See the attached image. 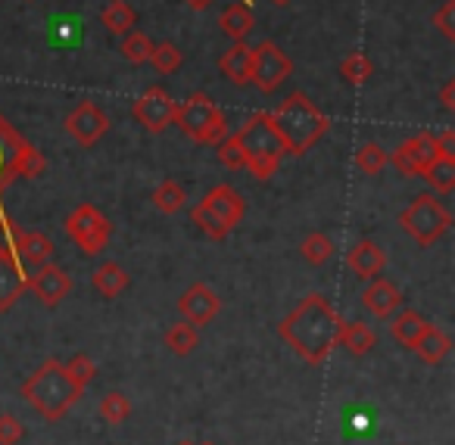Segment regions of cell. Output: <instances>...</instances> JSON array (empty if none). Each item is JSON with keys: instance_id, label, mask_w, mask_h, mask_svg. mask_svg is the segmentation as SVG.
Listing matches in <instances>:
<instances>
[{"instance_id": "cell-30", "label": "cell", "mask_w": 455, "mask_h": 445, "mask_svg": "<svg viewBox=\"0 0 455 445\" xmlns=\"http://www.w3.org/2000/svg\"><path fill=\"white\" fill-rule=\"evenodd\" d=\"M340 75H343V82H347V84L362 88V84L371 82L374 66H371V60H368L365 53H349V57L340 63Z\"/></svg>"}, {"instance_id": "cell-6", "label": "cell", "mask_w": 455, "mask_h": 445, "mask_svg": "<svg viewBox=\"0 0 455 445\" xmlns=\"http://www.w3.org/2000/svg\"><path fill=\"white\" fill-rule=\"evenodd\" d=\"M172 125L181 128L194 144H219V140L228 138L225 115L206 94H190L181 107H175Z\"/></svg>"}, {"instance_id": "cell-17", "label": "cell", "mask_w": 455, "mask_h": 445, "mask_svg": "<svg viewBox=\"0 0 455 445\" xmlns=\"http://www.w3.org/2000/svg\"><path fill=\"white\" fill-rule=\"evenodd\" d=\"M362 306H365L374 318L387 321L393 312H399V306H403V293H399L396 283L387 281V277H371V283H368L365 293H362Z\"/></svg>"}, {"instance_id": "cell-20", "label": "cell", "mask_w": 455, "mask_h": 445, "mask_svg": "<svg viewBox=\"0 0 455 445\" xmlns=\"http://www.w3.org/2000/svg\"><path fill=\"white\" fill-rule=\"evenodd\" d=\"M250 63H253V47L243 44V41H235L231 51L221 53L219 69L228 82L235 84V88H247L250 84Z\"/></svg>"}, {"instance_id": "cell-37", "label": "cell", "mask_w": 455, "mask_h": 445, "mask_svg": "<svg viewBox=\"0 0 455 445\" xmlns=\"http://www.w3.org/2000/svg\"><path fill=\"white\" fill-rule=\"evenodd\" d=\"M63 364H66V370H69V377L78 383V386L88 389L91 383H94V377H97V364L91 362V355H84V352H78V355H72L69 362H63Z\"/></svg>"}, {"instance_id": "cell-12", "label": "cell", "mask_w": 455, "mask_h": 445, "mask_svg": "<svg viewBox=\"0 0 455 445\" xmlns=\"http://www.w3.org/2000/svg\"><path fill=\"white\" fill-rule=\"evenodd\" d=\"M175 107L178 103L172 100L163 88H147L144 94L134 100V119L150 134H163L165 128L172 125V119H175Z\"/></svg>"}, {"instance_id": "cell-25", "label": "cell", "mask_w": 455, "mask_h": 445, "mask_svg": "<svg viewBox=\"0 0 455 445\" xmlns=\"http://www.w3.org/2000/svg\"><path fill=\"white\" fill-rule=\"evenodd\" d=\"M219 26H221V32H225L231 41H243L250 32H253V26H256L253 10H250L247 4H231V7L221 13Z\"/></svg>"}, {"instance_id": "cell-13", "label": "cell", "mask_w": 455, "mask_h": 445, "mask_svg": "<svg viewBox=\"0 0 455 445\" xmlns=\"http://www.w3.org/2000/svg\"><path fill=\"white\" fill-rule=\"evenodd\" d=\"M178 312H181V318L188 321V324L206 327V324H212L215 314L221 312V299L206 283H190L181 293V299H178Z\"/></svg>"}, {"instance_id": "cell-26", "label": "cell", "mask_w": 455, "mask_h": 445, "mask_svg": "<svg viewBox=\"0 0 455 445\" xmlns=\"http://www.w3.org/2000/svg\"><path fill=\"white\" fill-rule=\"evenodd\" d=\"M196 343H200V333H196L194 324H188V321H175V324H169V330H165V349L172 352V355H190V352L196 349Z\"/></svg>"}, {"instance_id": "cell-38", "label": "cell", "mask_w": 455, "mask_h": 445, "mask_svg": "<svg viewBox=\"0 0 455 445\" xmlns=\"http://www.w3.org/2000/svg\"><path fill=\"white\" fill-rule=\"evenodd\" d=\"M219 163L225 165V169H231V171H237V169H243V156H241V147H237V140L231 138V134H228L225 140H219Z\"/></svg>"}, {"instance_id": "cell-22", "label": "cell", "mask_w": 455, "mask_h": 445, "mask_svg": "<svg viewBox=\"0 0 455 445\" xmlns=\"http://www.w3.org/2000/svg\"><path fill=\"white\" fill-rule=\"evenodd\" d=\"M374 330L368 324H362V321H340V333H337V343H343V349L349 352V355L362 358L368 355V352L374 349Z\"/></svg>"}, {"instance_id": "cell-40", "label": "cell", "mask_w": 455, "mask_h": 445, "mask_svg": "<svg viewBox=\"0 0 455 445\" xmlns=\"http://www.w3.org/2000/svg\"><path fill=\"white\" fill-rule=\"evenodd\" d=\"M434 26L443 32L446 41H455V0H446L434 16Z\"/></svg>"}, {"instance_id": "cell-39", "label": "cell", "mask_w": 455, "mask_h": 445, "mask_svg": "<svg viewBox=\"0 0 455 445\" xmlns=\"http://www.w3.org/2000/svg\"><path fill=\"white\" fill-rule=\"evenodd\" d=\"M26 436V426L13 414H0V445H20Z\"/></svg>"}, {"instance_id": "cell-24", "label": "cell", "mask_w": 455, "mask_h": 445, "mask_svg": "<svg viewBox=\"0 0 455 445\" xmlns=\"http://www.w3.org/2000/svg\"><path fill=\"white\" fill-rule=\"evenodd\" d=\"M91 283H94V290L103 296V299H116V296L125 293L128 274H125V268H122L119 262H103V265H97Z\"/></svg>"}, {"instance_id": "cell-2", "label": "cell", "mask_w": 455, "mask_h": 445, "mask_svg": "<svg viewBox=\"0 0 455 445\" xmlns=\"http://www.w3.org/2000/svg\"><path fill=\"white\" fill-rule=\"evenodd\" d=\"M84 395V386H78L69 377L63 362L57 358H47L38 370H32L26 383H22V399L47 420V424H57L66 414L72 411L78 399Z\"/></svg>"}, {"instance_id": "cell-36", "label": "cell", "mask_w": 455, "mask_h": 445, "mask_svg": "<svg viewBox=\"0 0 455 445\" xmlns=\"http://www.w3.org/2000/svg\"><path fill=\"white\" fill-rule=\"evenodd\" d=\"M355 165H359L365 175H380L387 165V153L380 144H374V140H368L365 147H362L359 153H355Z\"/></svg>"}, {"instance_id": "cell-7", "label": "cell", "mask_w": 455, "mask_h": 445, "mask_svg": "<svg viewBox=\"0 0 455 445\" xmlns=\"http://www.w3.org/2000/svg\"><path fill=\"white\" fill-rule=\"evenodd\" d=\"M452 225V212L436 196L421 194L399 212V227L415 240L418 246H430L443 237Z\"/></svg>"}, {"instance_id": "cell-45", "label": "cell", "mask_w": 455, "mask_h": 445, "mask_svg": "<svg viewBox=\"0 0 455 445\" xmlns=\"http://www.w3.org/2000/svg\"><path fill=\"white\" fill-rule=\"evenodd\" d=\"M275 7H287V4H291V0H272Z\"/></svg>"}, {"instance_id": "cell-5", "label": "cell", "mask_w": 455, "mask_h": 445, "mask_svg": "<svg viewBox=\"0 0 455 445\" xmlns=\"http://www.w3.org/2000/svg\"><path fill=\"white\" fill-rule=\"evenodd\" d=\"M47 159L35 144H28L4 115H0V194L16 178H38L44 175Z\"/></svg>"}, {"instance_id": "cell-14", "label": "cell", "mask_w": 455, "mask_h": 445, "mask_svg": "<svg viewBox=\"0 0 455 445\" xmlns=\"http://www.w3.org/2000/svg\"><path fill=\"white\" fill-rule=\"evenodd\" d=\"M28 290H32L47 308H57L60 302L72 293V277L66 274L60 265L44 262V265H38V271H35L32 277H28Z\"/></svg>"}, {"instance_id": "cell-9", "label": "cell", "mask_w": 455, "mask_h": 445, "mask_svg": "<svg viewBox=\"0 0 455 445\" xmlns=\"http://www.w3.org/2000/svg\"><path fill=\"white\" fill-rule=\"evenodd\" d=\"M293 75V63L284 51H281L275 41H262L253 47V63H250V84L262 91V94H272L281 88V82Z\"/></svg>"}, {"instance_id": "cell-34", "label": "cell", "mask_w": 455, "mask_h": 445, "mask_svg": "<svg viewBox=\"0 0 455 445\" xmlns=\"http://www.w3.org/2000/svg\"><path fill=\"white\" fill-rule=\"evenodd\" d=\"M97 411H100V417L107 420V424L119 426L132 417V399L122 395V393H107L100 399V408H97Z\"/></svg>"}, {"instance_id": "cell-27", "label": "cell", "mask_w": 455, "mask_h": 445, "mask_svg": "<svg viewBox=\"0 0 455 445\" xmlns=\"http://www.w3.org/2000/svg\"><path fill=\"white\" fill-rule=\"evenodd\" d=\"M418 178H424V181H427V187L436 190V194H449V190L455 187V159L436 156Z\"/></svg>"}, {"instance_id": "cell-10", "label": "cell", "mask_w": 455, "mask_h": 445, "mask_svg": "<svg viewBox=\"0 0 455 445\" xmlns=\"http://www.w3.org/2000/svg\"><path fill=\"white\" fill-rule=\"evenodd\" d=\"M436 156H440V153H436V138L421 131L405 140V144H399L396 150H393V156H387V163H393V169H396L399 175L418 178Z\"/></svg>"}, {"instance_id": "cell-32", "label": "cell", "mask_w": 455, "mask_h": 445, "mask_svg": "<svg viewBox=\"0 0 455 445\" xmlns=\"http://www.w3.org/2000/svg\"><path fill=\"white\" fill-rule=\"evenodd\" d=\"M119 51H122V57L128 60L132 66H140V63H147L150 60V53H153V41L147 38L144 32H128V35H122V44H119Z\"/></svg>"}, {"instance_id": "cell-31", "label": "cell", "mask_w": 455, "mask_h": 445, "mask_svg": "<svg viewBox=\"0 0 455 445\" xmlns=\"http://www.w3.org/2000/svg\"><path fill=\"white\" fill-rule=\"evenodd\" d=\"M299 252H303V258L309 265H324L331 256H334V240L322 231H312L309 237L299 243Z\"/></svg>"}, {"instance_id": "cell-35", "label": "cell", "mask_w": 455, "mask_h": 445, "mask_svg": "<svg viewBox=\"0 0 455 445\" xmlns=\"http://www.w3.org/2000/svg\"><path fill=\"white\" fill-rule=\"evenodd\" d=\"M190 219H194V225L200 227V231L206 234L209 240H225L228 234H231V231H228V227H225V225H221L219 219H215L212 212H209L206 206H203V203H196V206L190 209Z\"/></svg>"}, {"instance_id": "cell-33", "label": "cell", "mask_w": 455, "mask_h": 445, "mask_svg": "<svg viewBox=\"0 0 455 445\" xmlns=\"http://www.w3.org/2000/svg\"><path fill=\"white\" fill-rule=\"evenodd\" d=\"M147 63H150L159 75H172L175 69H181L184 53L178 51L172 41H163V44H153V53H150V60H147Z\"/></svg>"}, {"instance_id": "cell-43", "label": "cell", "mask_w": 455, "mask_h": 445, "mask_svg": "<svg viewBox=\"0 0 455 445\" xmlns=\"http://www.w3.org/2000/svg\"><path fill=\"white\" fill-rule=\"evenodd\" d=\"M440 103H443V109H446V113H455V78H449V82L443 84Z\"/></svg>"}, {"instance_id": "cell-42", "label": "cell", "mask_w": 455, "mask_h": 445, "mask_svg": "<svg viewBox=\"0 0 455 445\" xmlns=\"http://www.w3.org/2000/svg\"><path fill=\"white\" fill-rule=\"evenodd\" d=\"M436 153L446 159H455V131L452 128H446V131L436 138Z\"/></svg>"}, {"instance_id": "cell-29", "label": "cell", "mask_w": 455, "mask_h": 445, "mask_svg": "<svg viewBox=\"0 0 455 445\" xmlns=\"http://www.w3.org/2000/svg\"><path fill=\"white\" fill-rule=\"evenodd\" d=\"M150 200H153V206H156L163 215H175L178 209L188 203V190H184L178 181H172V178H165V181L159 184L156 190H153Z\"/></svg>"}, {"instance_id": "cell-11", "label": "cell", "mask_w": 455, "mask_h": 445, "mask_svg": "<svg viewBox=\"0 0 455 445\" xmlns=\"http://www.w3.org/2000/svg\"><path fill=\"white\" fill-rule=\"evenodd\" d=\"M66 131L78 147H94L103 134L109 131V119L97 103L82 100L69 115H66Z\"/></svg>"}, {"instance_id": "cell-46", "label": "cell", "mask_w": 455, "mask_h": 445, "mask_svg": "<svg viewBox=\"0 0 455 445\" xmlns=\"http://www.w3.org/2000/svg\"><path fill=\"white\" fill-rule=\"evenodd\" d=\"M175 445H194V442H184V439H181V442H175Z\"/></svg>"}, {"instance_id": "cell-4", "label": "cell", "mask_w": 455, "mask_h": 445, "mask_svg": "<svg viewBox=\"0 0 455 445\" xmlns=\"http://www.w3.org/2000/svg\"><path fill=\"white\" fill-rule=\"evenodd\" d=\"M231 138L237 140L243 156V169L250 171L259 181H268V178L278 171L281 159H284V144H281L278 131L272 125V113H256L237 128Z\"/></svg>"}, {"instance_id": "cell-18", "label": "cell", "mask_w": 455, "mask_h": 445, "mask_svg": "<svg viewBox=\"0 0 455 445\" xmlns=\"http://www.w3.org/2000/svg\"><path fill=\"white\" fill-rule=\"evenodd\" d=\"M387 265V252L380 250L374 240H355L347 252V268L353 271L362 281H371V277H380Z\"/></svg>"}, {"instance_id": "cell-21", "label": "cell", "mask_w": 455, "mask_h": 445, "mask_svg": "<svg viewBox=\"0 0 455 445\" xmlns=\"http://www.w3.org/2000/svg\"><path fill=\"white\" fill-rule=\"evenodd\" d=\"M427 327V318L421 312H411V308H403V312H393L390 314V333L403 349H411L418 343V337L424 333Z\"/></svg>"}, {"instance_id": "cell-1", "label": "cell", "mask_w": 455, "mask_h": 445, "mask_svg": "<svg viewBox=\"0 0 455 445\" xmlns=\"http://www.w3.org/2000/svg\"><path fill=\"white\" fill-rule=\"evenodd\" d=\"M340 314L334 312L322 293H309L297 302L287 318H281L278 337L303 358L306 364H322L337 346V333H340Z\"/></svg>"}, {"instance_id": "cell-41", "label": "cell", "mask_w": 455, "mask_h": 445, "mask_svg": "<svg viewBox=\"0 0 455 445\" xmlns=\"http://www.w3.org/2000/svg\"><path fill=\"white\" fill-rule=\"evenodd\" d=\"M13 231H16V221L10 215L0 212V252H13L10 243H13Z\"/></svg>"}, {"instance_id": "cell-8", "label": "cell", "mask_w": 455, "mask_h": 445, "mask_svg": "<svg viewBox=\"0 0 455 445\" xmlns=\"http://www.w3.org/2000/svg\"><path fill=\"white\" fill-rule=\"evenodd\" d=\"M63 227H66V234H69V240L84 256H100V252L107 250L109 237H113L109 219L97 206H91V203H82V206L72 209L69 219L63 221Z\"/></svg>"}, {"instance_id": "cell-15", "label": "cell", "mask_w": 455, "mask_h": 445, "mask_svg": "<svg viewBox=\"0 0 455 445\" xmlns=\"http://www.w3.org/2000/svg\"><path fill=\"white\" fill-rule=\"evenodd\" d=\"M200 203L228 227V231H235V227L241 225L243 212H247V203H243V196L237 194L231 184H215V187L209 190Z\"/></svg>"}, {"instance_id": "cell-3", "label": "cell", "mask_w": 455, "mask_h": 445, "mask_svg": "<svg viewBox=\"0 0 455 445\" xmlns=\"http://www.w3.org/2000/svg\"><path fill=\"white\" fill-rule=\"evenodd\" d=\"M272 125L291 156H306V150H312L324 138L331 122L303 91H293L272 113Z\"/></svg>"}, {"instance_id": "cell-44", "label": "cell", "mask_w": 455, "mask_h": 445, "mask_svg": "<svg viewBox=\"0 0 455 445\" xmlns=\"http://www.w3.org/2000/svg\"><path fill=\"white\" fill-rule=\"evenodd\" d=\"M184 4H188L190 10H196V13H200V10H209V7H212V0H184Z\"/></svg>"}, {"instance_id": "cell-23", "label": "cell", "mask_w": 455, "mask_h": 445, "mask_svg": "<svg viewBox=\"0 0 455 445\" xmlns=\"http://www.w3.org/2000/svg\"><path fill=\"white\" fill-rule=\"evenodd\" d=\"M411 349L418 352V358H421L424 364H440L443 358L449 355V349H452V339H449L446 333L440 330V327L427 324V327H424L421 337H418V343L411 346Z\"/></svg>"}, {"instance_id": "cell-28", "label": "cell", "mask_w": 455, "mask_h": 445, "mask_svg": "<svg viewBox=\"0 0 455 445\" xmlns=\"http://www.w3.org/2000/svg\"><path fill=\"white\" fill-rule=\"evenodd\" d=\"M100 22L113 35H128L134 28V22H138V13H134V10L128 7L125 0H109L107 10L100 13Z\"/></svg>"}, {"instance_id": "cell-19", "label": "cell", "mask_w": 455, "mask_h": 445, "mask_svg": "<svg viewBox=\"0 0 455 445\" xmlns=\"http://www.w3.org/2000/svg\"><path fill=\"white\" fill-rule=\"evenodd\" d=\"M10 250H13V256L20 258V265H32V268L51 262V256H53V243L44 237V234L41 231H22L20 225H16V231H13V243H10Z\"/></svg>"}, {"instance_id": "cell-16", "label": "cell", "mask_w": 455, "mask_h": 445, "mask_svg": "<svg viewBox=\"0 0 455 445\" xmlns=\"http://www.w3.org/2000/svg\"><path fill=\"white\" fill-rule=\"evenodd\" d=\"M26 290H28V277L22 271L20 258L13 252H0V312H10Z\"/></svg>"}, {"instance_id": "cell-47", "label": "cell", "mask_w": 455, "mask_h": 445, "mask_svg": "<svg viewBox=\"0 0 455 445\" xmlns=\"http://www.w3.org/2000/svg\"><path fill=\"white\" fill-rule=\"evenodd\" d=\"M203 445H212V442H203Z\"/></svg>"}]
</instances>
